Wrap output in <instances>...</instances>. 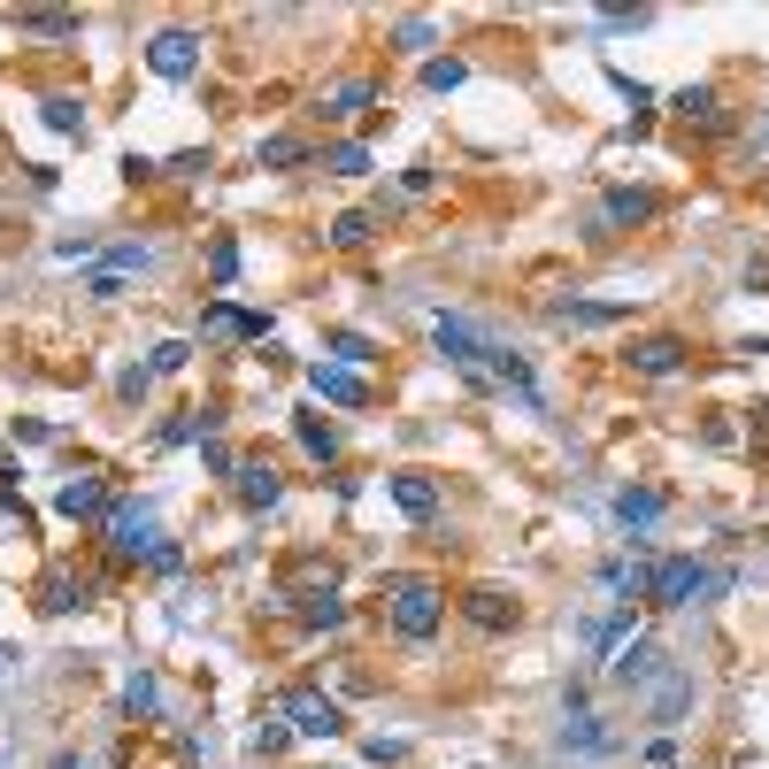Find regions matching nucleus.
Returning <instances> with one entry per match:
<instances>
[{
    "instance_id": "1",
    "label": "nucleus",
    "mask_w": 769,
    "mask_h": 769,
    "mask_svg": "<svg viewBox=\"0 0 769 769\" xmlns=\"http://www.w3.org/2000/svg\"><path fill=\"white\" fill-rule=\"evenodd\" d=\"M439 623H447V585H432V578H401L393 585V631L408 646H432Z\"/></svg>"
},
{
    "instance_id": "2",
    "label": "nucleus",
    "mask_w": 769,
    "mask_h": 769,
    "mask_svg": "<svg viewBox=\"0 0 769 769\" xmlns=\"http://www.w3.org/2000/svg\"><path fill=\"white\" fill-rule=\"evenodd\" d=\"M731 578H716L700 554H669V562H654V601L662 609H693V601H708V593H724Z\"/></svg>"
},
{
    "instance_id": "3",
    "label": "nucleus",
    "mask_w": 769,
    "mask_h": 769,
    "mask_svg": "<svg viewBox=\"0 0 769 769\" xmlns=\"http://www.w3.org/2000/svg\"><path fill=\"white\" fill-rule=\"evenodd\" d=\"M108 547H116L124 562H147L154 547H162V531H154V508H147V500H116V508H108Z\"/></svg>"
},
{
    "instance_id": "4",
    "label": "nucleus",
    "mask_w": 769,
    "mask_h": 769,
    "mask_svg": "<svg viewBox=\"0 0 769 769\" xmlns=\"http://www.w3.org/2000/svg\"><path fill=\"white\" fill-rule=\"evenodd\" d=\"M147 70L154 77H193L200 70V31L193 23H162L147 39Z\"/></svg>"
},
{
    "instance_id": "5",
    "label": "nucleus",
    "mask_w": 769,
    "mask_h": 769,
    "mask_svg": "<svg viewBox=\"0 0 769 769\" xmlns=\"http://www.w3.org/2000/svg\"><path fill=\"white\" fill-rule=\"evenodd\" d=\"M278 708H285V724H293V731H308V739H339V731H346V716H339L323 693H308V685H293Z\"/></svg>"
},
{
    "instance_id": "6",
    "label": "nucleus",
    "mask_w": 769,
    "mask_h": 769,
    "mask_svg": "<svg viewBox=\"0 0 769 769\" xmlns=\"http://www.w3.org/2000/svg\"><path fill=\"white\" fill-rule=\"evenodd\" d=\"M662 508H669V500H662L654 485H623V492H615V531H623V539H646V531L662 523Z\"/></svg>"
},
{
    "instance_id": "7",
    "label": "nucleus",
    "mask_w": 769,
    "mask_h": 769,
    "mask_svg": "<svg viewBox=\"0 0 769 769\" xmlns=\"http://www.w3.org/2000/svg\"><path fill=\"white\" fill-rule=\"evenodd\" d=\"M231 485H239V500H247V508H278V500H285V477H278L262 455L239 461V469H231Z\"/></svg>"
},
{
    "instance_id": "8",
    "label": "nucleus",
    "mask_w": 769,
    "mask_h": 769,
    "mask_svg": "<svg viewBox=\"0 0 769 769\" xmlns=\"http://www.w3.org/2000/svg\"><path fill=\"white\" fill-rule=\"evenodd\" d=\"M631 370H638V377H669V370H685V339H669V331L631 339Z\"/></svg>"
},
{
    "instance_id": "9",
    "label": "nucleus",
    "mask_w": 769,
    "mask_h": 769,
    "mask_svg": "<svg viewBox=\"0 0 769 769\" xmlns=\"http://www.w3.org/2000/svg\"><path fill=\"white\" fill-rule=\"evenodd\" d=\"M308 385H315V401H339V408H370V393H362V377H354L346 362H315V370H308Z\"/></svg>"
},
{
    "instance_id": "10",
    "label": "nucleus",
    "mask_w": 769,
    "mask_h": 769,
    "mask_svg": "<svg viewBox=\"0 0 769 769\" xmlns=\"http://www.w3.org/2000/svg\"><path fill=\"white\" fill-rule=\"evenodd\" d=\"M270 339V315H254V308H200V339Z\"/></svg>"
},
{
    "instance_id": "11",
    "label": "nucleus",
    "mask_w": 769,
    "mask_h": 769,
    "mask_svg": "<svg viewBox=\"0 0 769 769\" xmlns=\"http://www.w3.org/2000/svg\"><path fill=\"white\" fill-rule=\"evenodd\" d=\"M54 508H62L70 523H85V516H108L116 500H108V485H101V477H70V485L54 492Z\"/></svg>"
},
{
    "instance_id": "12",
    "label": "nucleus",
    "mask_w": 769,
    "mask_h": 769,
    "mask_svg": "<svg viewBox=\"0 0 769 769\" xmlns=\"http://www.w3.org/2000/svg\"><path fill=\"white\" fill-rule=\"evenodd\" d=\"M646 708H654V724H677V716L693 708V677H685V669H662V677L646 685Z\"/></svg>"
},
{
    "instance_id": "13",
    "label": "nucleus",
    "mask_w": 769,
    "mask_h": 769,
    "mask_svg": "<svg viewBox=\"0 0 769 769\" xmlns=\"http://www.w3.org/2000/svg\"><path fill=\"white\" fill-rule=\"evenodd\" d=\"M662 677V638H631V654H615V685H654Z\"/></svg>"
},
{
    "instance_id": "14",
    "label": "nucleus",
    "mask_w": 769,
    "mask_h": 769,
    "mask_svg": "<svg viewBox=\"0 0 769 769\" xmlns=\"http://www.w3.org/2000/svg\"><path fill=\"white\" fill-rule=\"evenodd\" d=\"M85 601H93V585H85L77 570H46V593H39L46 615H70V609H85Z\"/></svg>"
},
{
    "instance_id": "15",
    "label": "nucleus",
    "mask_w": 769,
    "mask_h": 769,
    "mask_svg": "<svg viewBox=\"0 0 769 769\" xmlns=\"http://www.w3.org/2000/svg\"><path fill=\"white\" fill-rule=\"evenodd\" d=\"M601 593H615V601L654 593V562H601Z\"/></svg>"
},
{
    "instance_id": "16",
    "label": "nucleus",
    "mask_w": 769,
    "mask_h": 769,
    "mask_svg": "<svg viewBox=\"0 0 769 769\" xmlns=\"http://www.w3.org/2000/svg\"><path fill=\"white\" fill-rule=\"evenodd\" d=\"M15 31H31V39H77L85 23L70 8H15Z\"/></svg>"
},
{
    "instance_id": "17",
    "label": "nucleus",
    "mask_w": 769,
    "mask_h": 769,
    "mask_svg": "<svg viewBox=\"0 0 769 769\" xmlns=\"http://www.w3.org/2000/svg\"><path fill=\"white\" fill-rule=\"evenodd\" d=\"M393 508L416 516V523H432V516H439V485H432V477H393Z\"/></svg>"
},
{
    "instance_id": "18",
    "label": "nucleus",
    "mask_w": 769,
    "mask_h": 769,
    "mask_svg": "<svg viewBox=\"0 0 769 769\" xmlns=\"http://www.w3.org/2000/svg\"><path fill=\"white\" fill-rule=\"evenodd\" d=\"M323 101H331V116H370L377 108V77H339Z\"/></svg>"
},
{
    "instance_id": "19",
    "label": "nucleus",
    "mask_w": 769,
    "mask_h": 769,
    "mask_svg": "<svg viewBox=\"0 0 769 769\" xmlns=\"http://www.w3.org/2000/svg\"><path fill=\"white\" fill-rule=\"evenodd\" d=\"M601 208H609V224H623V231H631V224H646V216H654V193H646V185H615Z\"/></svg>"
},
{
    "instance_id": "20",
    "label": "nucleus",
    "mask_w": 769,
    "mask_h": 769,
    "mask_svg": "<svg viewBox=\"0 0 769 769\" xmlns=\"http://www.w3.org/2000/svg\"><path fill=\"white\" fill-rule=\"evenodd\" d=\"M116 708H124L132 724H139V716H162V685H154L147 669H139V677H124V693H116Z\"/></svg>"
},
{
    "instance_id": "21",
    "label": "nucleus",
    "mask_w": 769,
    "mask_h": 769,
    "mask_svg": "<svg viewBox=\"0 0 769 769\" xmlns=\"http://www.w3.org/2000/svg\"><path fill=\"white\" fill-rule=\"evenodd\" d=\"M461 609H469V623H477V631H508V623H516V601H500V593H485V585H477Z\"/></svg>"
},
{
    "instance_id": "22",
    "label": "nucleus",
    "mask_w": 769,
    "mask_h": 769,
    "mask_svg": "<svg viewBox=\"0 0 769 769\" xmlns=\"http://www.w3.org/2000/svg\"><path fill=\"white\" fill-rule=\"evenodd\" d=\"M669 108H677L685 124H724V108H716V93H708V85H677V93H669Z\"/></svg>"
},
{
    "instance_id": "23",
    "label": "nucleus",
    "mask_w": 769,
    "mask_h": 769,
    "mask_svg": "<svg viewBox=\"0 0 769 769\" xmlns=\"http://www.w3.org/2000/svg\"><path fill=\"white\" fill-rule=\"evenodd\" d=\"M554 323H578V331H601V323H623V308H615V301H562V308H554Z\"/></svg>"
},
{
    "instance_id": "24",
    "label": "nucleus",
    "mask_w": 769,
    "mask_h": 769,
    "mask_svg": "<svg viewBox=\"0 0 769 769\" xmlns=\"http://www.w3.org/2000/svg\"><path fill=\"white\" fill-rule=\"evenodd\" d=\"M393 46H401V54H432V46H439V23H432V15H401V23H393Z\"/></svg>"
},
{
    "instance_id": "25",
    "label": "nucleus",
    "mask_w": 769,
    "mask_h": 769,
    "mask_svg": "<svg viewBox=\"0 0 769 769\" xmlns=\"http://www.w3.org/2000/svg\"><path fill=\"white\" fill-rule=\"evenodd\" d=\"M293 439H301V447H308L315 461H331V455H339V439H331V424H323L315 408H301V416H293Z\"/></svg>"
},
{
    "instance_id": "26",
    "label": "nucleus",
    "mask_w": 769,
    "mask_h": 769,
    "mask_svg": "<svg viewBox=\"0 0 769 769\" xmlns=\"http://www.w3.org/2000/svg\"><path fill=\"white\" fill-rule=\"evenodd\" d=\"M455 85H469V62H461V54H439V62H424V93H455Z\"/></svg>"
},
{
    "instance_id": "27",
    "label": "nucleus",
    "mask_w": 769,
    "mask_h": 769,
    "mask_svg": "<svg viewBox=\"0 0 769 769\" xmlns=\"http://www.w3.org/2000/svg\"><path fill=\"white\" fill-rule=\"evenodd\" d=\"M370 239H377V216H339V224H331V247H346V254L370 247Z\"/></svg>"
},
{
    "instance_id": "28",
    "label": "nucleus",
    "mask_w": 769,
    "mask_h": 769,
    "mask_svg": "<svg viewBox=\"0 0 769 769\" xmlns=\"http://www.w3.org/2000/svg\"><path fill=\"white\" fill-rule=\"evenodd\" d=\"M208 285H239V239H216L208 247Z\"/></svg>"
},
{
    "instance_id": "29",
    "label": "nucleus",
    "mask_w": 769,
    "mask_h": 769,
    "mask_svg": "<svg viewBox=\"0 0 769 769\" xmlns=\"http://www.w3.org/2000/svg\"><path fill=\"white\" fill-rule=\"evenodd\" d=\"M39 116H46V132H85V101H62V93H54Z\"/></svg>"
},
{
    "instance_id": "30",
    "label": "nucleus",
    "mask_w": 769,
    "mask_h": 769,
    "mask_svg": "<svg viewBox=\"0 0 769 769\" xmlns=\"http://www.w3.org/2000/svg\"><path fill=\"white\" fill-rule=\"evenodd\" d=\"M331 169H339V177H370V147H362V139H339V147H331Z\"/></svg>"
},
{
    "instance_id": "31",
    "label": "nucleus",
    "mask_w": 769,
    "mask_h": 769,
    "mask_svg": "<svg viewBox=\"0 0 769 769\" xmlns=\"http://www.w3.org/2000/svg\"><path fill=\"white\" fill-rule=\"evenodd\" d=\"M331 354L354 370V362H370V354H377V339H362V331H331Z\"/></svg>"
},
{
    "instance_id": "32",
    "label": "nucleus",
    "mask_w": 769,
    "mask_h": 769,
    "mask_svg": "<svg viewBox=\"0 0 769 769\" xmlns=\"http://www.w3.org/2000/svg\"><path fill=\"white\" fill-rule=\"evenodd\" d=\"M285 739H293V724H285V716H270V724H254V755H278Z\"/></svg>"
},
{
    "instance_id": "33",
    "label": "nucleus",
    "mask_w": 769,
    "mask_h": 769,
    "mask_svg": "<svg viewBox=\"0 0 769 769\" xmlns=\"http://www.w3.org/2000/svg\"><path fill=\"white\" fill-rule=\"evenodd\" d=\"M262 162H270V169H293V162H308V147L301 139H262Z\"/></svg>"
},
{
    "instance_id": "34",
    "label": "nucleus",
    "mask_w": 769,
    "mask_h": 769,
    "mask_svg": "<svg viewBox=\"0 0 769 769\" xmlns=\"http://www.w3.org/2000/svg\"><path fill=\"white\" fill-rule=\"evenodd\" d=\"M185 362H193V339H162V346H154V362H147V370H185Z\"/></svg>"
},
{
    "instance_id": "35",
    "label": "nucleus",
    "mask_w": 769,
    "mask_h": 769,
    "mask_svg": "<svg viewBox=\"0 0 769 769\" xmlns=\"http://www.w3.org/2000/svg\"><path fill=\"white\" fill-rule=\"evenodd\" d=\"M85 285H93V301H116V293H124V270H108V262H93V278H85Z\"/></svg>"
},
{
    "instance_id": "36",
    "label": "nucleus",
    "mask_w": 769,
    "mask_h": 769,
    "mask_svg": "<svg viewBox=\"0 0 769 769\" xmlns=\"http://www.w3.org/2000/svg\"><path fill=\"white\" fill-rule=\"evenodd\" d=\"M154 247H108V270H147Z\"/></svg>"
},
{
    "instance_id": "37",
    "label": "nucleus",
    "mask_w": 769,
    "mask_h": 769,
    "mask_svg": "<svg viewBox=\"0 0 769 769\" xmlns=\"http://www.w3.org/2000/svg\"><path fill=\"white\" fill-rule=\"evenodd\" d=\"M362 755H370V762H401V755H408V739H370Z\"/></svg>"
},
{
    "instance_id": "38",
    "label": "nucleus",
    "mask_w": 769,
    "mask_h": 769,
    "mask_svg": "<svg viewBox=\"0 0 769 769\" xmlns=\"http://www.w3.org/2000/svg\"><path fill=\"white\" fill-rule=\"evenodd\" d=\"M147 570H154V578H177V547H169V539H162V547L147 554Z\"/></svg>"
},
{
    "instance_id": "39",
    "label": "nucleus",
    "mask_w": 769,
    "mask_h": 769,
    "mask_svg": "<svg viewBox=\"0 0 769 769\" xmlns=\"http://www.w3.org/2000/svg\"><path fill=\"white\" fill-rule=\"evenodd\" d=\"M54 769H93V762H77V755H62V762H54Z\"/></svg>"
}]
</instances>
